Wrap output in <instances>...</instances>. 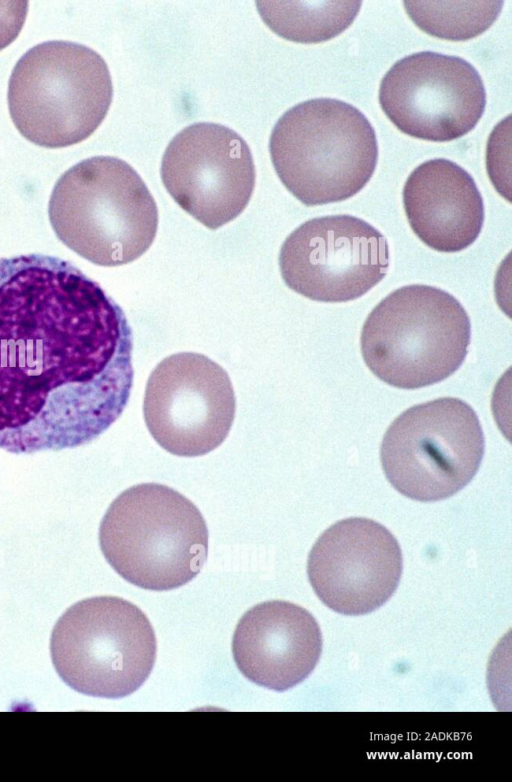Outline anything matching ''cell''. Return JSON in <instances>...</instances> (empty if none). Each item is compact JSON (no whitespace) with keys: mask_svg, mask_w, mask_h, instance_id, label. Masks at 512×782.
<instances>
[{"mask_svg":"<svg viewBox=\"0 0 512 782\" xmlns=\"http://www.w3.org/2000/svg\"><path fill=\"white\" fill-rule=\"evenodd\" d=\"M122 308L56 256L0 258V449L86 445L123 413L134 370Z\"/></svg>","mask_w":512,"mask_h":782,"instance_id":"obj_1","label":"cell"},{"mask_svg":"<svg viewBox=\"0 0 512 782\" xmlns=\"http://www.w3.org/2000/svg\"><path fill=\"white\" fill-rule=\"evenodd\" d=\"M48 216L63 244L105 267L138 259L158 228L157 205L146 184L112 156L91 157L64 172L52 190Z\"/></svg>","mask_w":512,"mask_h":782,"instance_id":"obj_2","label":"cell"},{"mask_svg":"<svg viewBox=\"0 0 512 782\" xmlns=\"http://www.w3.org/2000/svg\"><path fill=\"white\" fill-rule=\"evenodd\" d=\"M208 538L196 505L153 482L123 491L99 527L109 565L127 582L151 591L176 589L194 579L207 560Z\"/></svg>","mask_w":512,"mask_h":782,"instance_id":"obj_3","label":"cell"},{"mask_svg":"<svg viewBox=\"0 0 512 782\" xmlns=\"http://www.w3.org/2000/svg\"><path fill=\"white\" fill-rule=\"evenodd\" d=\"M271 161L287 190L306 206L356 195L377 165L374 128L356 107L315 98L286 111L269 141Z\"/></svg>","mask_w":512,"mask_h":782,"instance_id":"obj_4","label":"cell"},{"mask_svg":"<svg viewBox=\"0 0 512 782\" xmlns=\"http://www.w3.org/2000/svg\"><path fill=\"white\" fill-rule=\"evenodd\" d=\"M471 341L470 318L450 293L429 285L400 287L366 318L363 360L380 380L401 389L439 383L463 364Z\"/></svg>","mask_w":512,"mask_h":782,"instance_id":"obj_5","label":"cell"},{"mask_svg":"<svg viewBox=\"0 0 512 782\" xmlns=\"http://www.w3.org/2000/svg\"><path fill=\"white\" fill-rule=\"evenodd\" d=\"M112 97L105 60L85 45L63 40L29 49L12 70L7 95L19 133L45 148L87 139L106 117Z\"/></svg>","mask_w":512,"mask_h":782,"instance_id":"obj_6","label":"cell"},{"mask_svg":"<svg viewBox=\"0 0 512 782\" xmlns=\"http://www.w3.org/2000/svg\"><path fill=\"white\" fill-rule=\"evenodd\" d=\"M156 637L146 615L115 596L72 605L55 624L50 653L60 678L75 691L122 698L148 679L156 658Z\"/></svg>","mask_w":512,"mask_h":782,"instance_id":"obj_7","label":"cell"},{"mask_svg":"<svg viewBox=\"0 0 512 782\" xmlns=\"http://www.w3.org/2000/svg\"><path fill=\"white\" fill-rule=\"evenodd\" d=\"M485 451L473 408L443 397L412 406L387 429L380 448L383 471L402 495L420 502L449 498L475 476Z\"/></svg>","mask_w":512,"mask_h":782,"instance_id":"obj_8","label":"cell"},{"mask_svg":"<svg viewBox=\"0 0 512 782\" xmlns=\"http://www.w3.org/2000/svg\"><path fill=\"white\" fill-rule=\"evenodd\" d=\"M236 398L228 373L207 356L180 352L151 372L143 416L153 439L179 457H199L219 447L234 422Z\"/></svg>","mask_w":512,"mask_h":782,"instance_id":"obj_9","label":"cell"},{"mask_svg":"<svg viewBox=\"0 0 512 782\" xmlns=\"http://www.w3.org/2000/svg\"><path fill=\"white\" fill-rule=\"evenodd\" d=\"M279 268L285 284L296 293L320 302H347L386 276L389 246L382 233L358 217H317L286 238Z\"/></svg>","mask_w":512,"mask_h":782,"instance_id":"obj_10","label":"cell"},{"mask_svg":"<svg viewBox=\"0 0 512 782\" xmlns=\"http://www.w3.org/2000/svg\"><path fill=\"white\" fill-rule=\"evenodd\" d=\"M379 103L403 133L447 142L469 133L486 107L478 71L458 56L422 51L398 60L382 78Z\"/></svg>","mask_w":512,"mask_h":782,"instance_id":"obj_11","label":"cell"},{"mask_svg":"<svg viewBox=\"0 0 512 782\" xmlns=\"http://www.w3.org/2000/svg\"><path fill=\"white\" fill-rule=\"evenodd\" d=\"M174 201L209 229L238 217L255 187V165L246 141L234 130L194 123L168 144L160 168Z\"/></svg>","mask_w":512,"mask_h":782,"instance_id":"obj_12","label":"cell"},{"mask_svg":"<svg viewBox=\"0 0 512 782\" xmlns=\"http://www.w3.org/2000/svg\"><path fill=\"white\" fill-rule=\"evenodd\" d=\"M403 570L400 545L382 524L364 517L340 520L313 545L307 575L317 597L343 615H364L386 603Z\"/></svg>","mask_w":512,"mask_h":782,"instance_id":"obj_13","label":"cell"},{"mask_svg":"<svg viewBox=\"0 0 512 782\" xmlns=\"http://www.w3.org/2000/svg\"><path fill=\"white\" fill-rule=\"evenodd\" d=\"M322 652V634L312 614L291 602L272 600L249 609L239 620L232 654L253 683L285 691L304 681Z\"/></svg>","mask_w":512,"mask_h":782,"instance_id":"obj_14","label":"cell"},{"mask_svg":"<svg viewBox=\"0 0 512 782\" xmlns=\"http://www.w3.org/2000/svg\"><path fill=\"white\" fill-rule=\"evenodd\" d=\"M404 210L416 236L439 252H459L475 242L485 219L472 176L453 161L431 159L416 167L403 188Z\"/></svg>","mask_w":512,"mask_h":782,"instance_id":"obj_15","label":"cell"},{"mask_svg":"<svg viewBox=\"0 0 512 782\" xmlns=\"http://www.w3.org/2000/svg\"><path fill=\"white\" fill-rule=\"evenodd\" d=\"M359 0L261 1L257 8L279 36L299 43H319L345 31L357 17Z\"/></svg>","mask_w":512,"mask_h":782,"instance_id":"obj_16","label":"cell"},{"mask_svg":"<svg viewBox=\"0 0 512 782\" xmlns=\"http://www.w3.org/2000/svg\"><path fill=\"white\" fill-rule=\"evenodd\" d=\"M404 8L425 33L446 40L464 41L486 31L501 13L503 1H404Z\"/></svg>","mask_w":512,"mask_h":782,"instance_id":"obj_17","label":"cell"},{"mask_svg":"<svg viewBox=\"0 0 512 782\" xmlns=\"http://www.w3.org/2000/svg\"><path fill=\"white\" fill-rule=\"evenodd\" d=\"M28 13V1H0V50L20 34Z\"/></svg>","mask_w":512,"mask_h":782,"instance_id":"obj_18","label":"cell"}]
</instances>
